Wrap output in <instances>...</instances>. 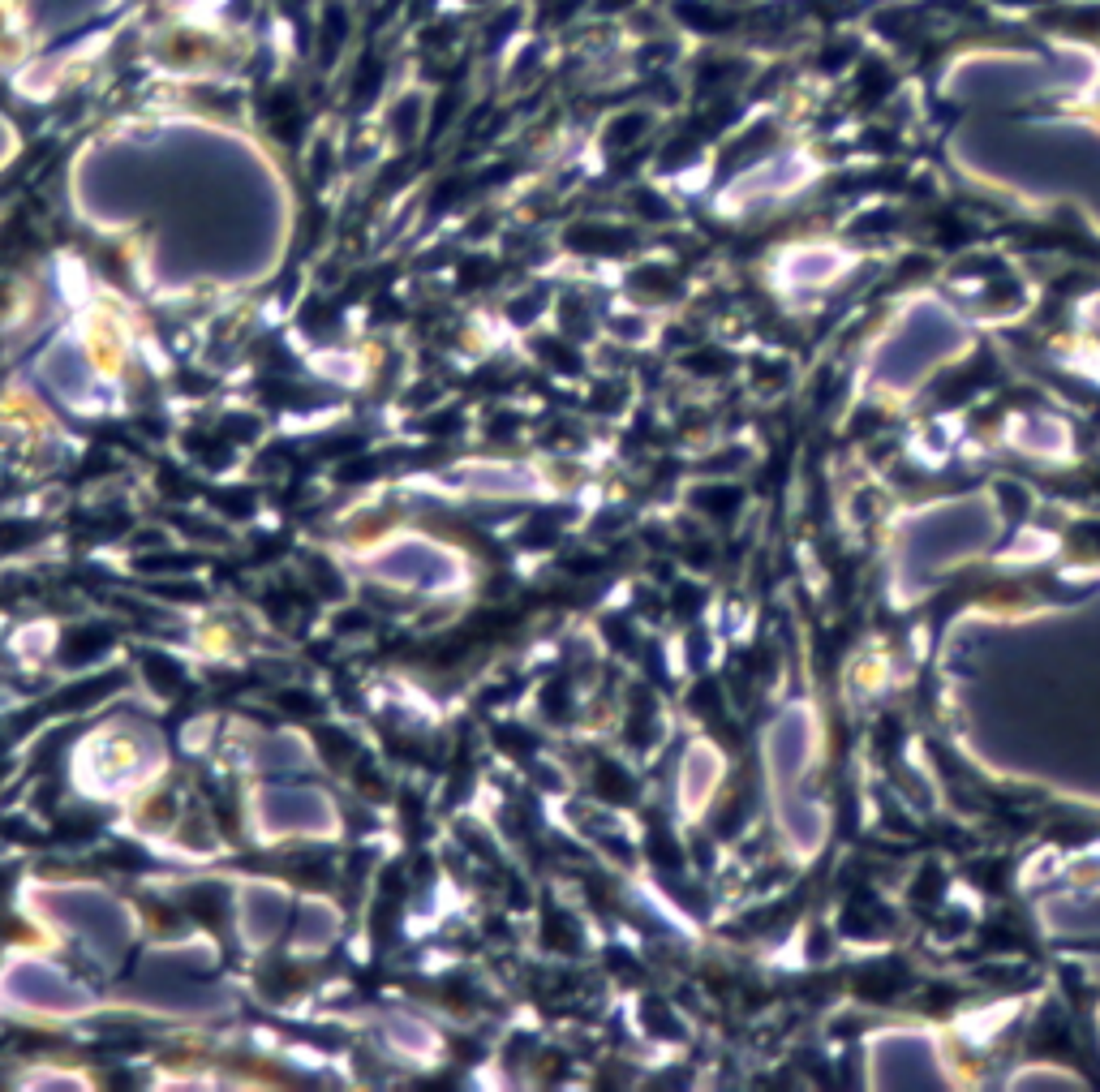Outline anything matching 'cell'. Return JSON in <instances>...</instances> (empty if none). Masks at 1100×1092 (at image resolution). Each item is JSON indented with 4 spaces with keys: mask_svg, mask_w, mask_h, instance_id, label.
Listing matches in <instances>:
<instances>
[{
    "mask_svg": "<svg viewBox=\"0 0 1100 1092\" xmlns=\"http://www.w3.org/2000/svg\"><path fill=\"white\" fill-rule=\"evenodd\" d=\"M100 650H108V632H73L69 645H65V658H69V663H82V654L91 658V654H100Z\"/></svg>",
    "mask_w": 1100,
    "mask_h": 1092,
    "instance_id": "obj_1",
    "label": "cell"
},
{
    "mask_svg": "<svg viewBox=\"0 0 1100 1092\" xmlns=\"http://www.w3.org/2000/svg\"><path fill=\"white\" fill-rule=\"evenodd\" d=\"M147 676H150V684H164V688H172V684L181 679V671H177L172 663H164V658H150V663H147Z\"/></svg>",
    "mask_w": 1100,
    "mask_h": 1092,
    "instance_id": "obj_2",
    "label": "cell"
}]
</instances>
